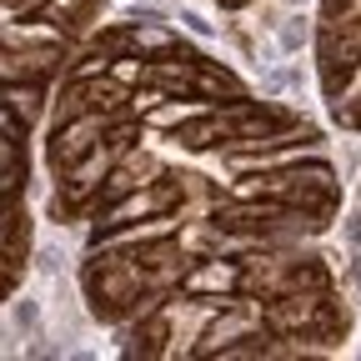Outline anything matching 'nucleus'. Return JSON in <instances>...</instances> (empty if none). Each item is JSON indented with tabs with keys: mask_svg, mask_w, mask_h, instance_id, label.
<instances>
[{
	"mask_svg": "<svg viewBox=\"0 0 361 361\" xmlns=\"http://www.w3.org/2000/svg\"><path fill=\"white\" fill-rule=\"evenodd\" d=\"M40 171L116 351L301 361L351 341L331 135L191 35L161 20L101 25L51 96Z\"/></svg>",
	"mask_w": 361,
	"mask_h": 361,
	"instance_id": "f257e3e1",
	"label": "nucleus"
},
{
	"mask_svg": "<svg viewBox=\"0 0 361 361\" xmlns=\"http://www.w3.org/2000/svg\"><path fill=\"white\" fill-rule=\"evenodd\" d=\"M106 0H6V291H16L30 251V146L51 116V96L71 61L101 30Z\"/></svg>",
	"mask_w": 361,
	"mask_h": 361,
	"instance_id": "f03ea898",
	"label": "nucleus"
},
{
	"mask_svg": "<svg viewBox=\"0 0 361 361\" xmlns=\"http://www.w3.org/2000/svg\"><path fill=\"white\" fill-rule=\"evenodd\" d=\"M316 85L331 130L346 141L361 176V0L316 6Z\"/></svg>",
	"mask_w": 361,
	"mask_h": 361,
	"instance_id": "7ed1b4c3",
	"label": "nucleus"
},
{
	"mask_svg": "<svg viewBox=\"0 0 361 361\" xmlns=\"http://www.w3.org/2000/svg\"><path fill=\"white\" fill-rule=\"evenodd\" d=\"M206 6H226V11H241V6H251V0H206Z\"/></svg>",
	"mask_w": 361,
	"mask_h": 361,
	"instance_id": "20e7f679",
	"label": "nucleus"
}]
</instances>
